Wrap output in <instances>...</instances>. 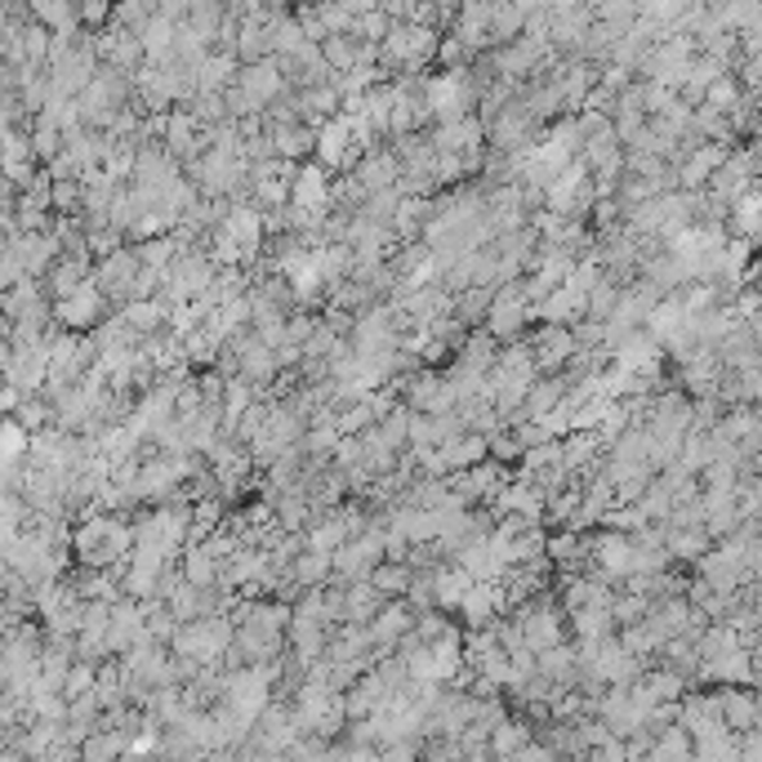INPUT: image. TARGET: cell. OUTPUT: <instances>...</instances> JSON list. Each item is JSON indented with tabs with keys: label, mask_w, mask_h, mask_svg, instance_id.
Masks as SVG:
<instances>
[{
	"label": "cell",
	"mask_w": 762,
	"mask_h": 762,
	"mask_svg": "<svg viewBox=\"0 0 762 762\" xmlns=\"http://www.w3.org/2000/svg\"><path fill=\"white\" fill-rule=\"evenodd\" d=\"M130 549H134V535H130V518H117V513H90L72 527V562L77 571H112V567H126L130 562Z\"/></svg>",
	"instance_id": "obj_1"
},
{
	"label": "cell",
	"mask_w": 762,
	"mask_h": 762,
	"mask_svg": "<svg viewBox=\"0 0 762 762\" xmlns=\"http://www.w3.org/2000/svg\"><path fill=\"white\" fill-rule=\"evenodd\" d=\"M228 646H232V620L228 615H205V620L179 624V633L170 638V655L192 660L201 669H219Z\"/></svg>",
	"instance_id": "obj_2"
},
{
	"label": "cell",
	"mask_w": 762,
	"mask_h": 762,
	"mask_svg": "<svg viewBox=\"0 0 762 762\" xmlns=\"http://www.w3.org/2000/svg\"><path fill=\"white\" fill-rule=\"evenodd\" d=\"M527 321H531V303L522 299V277L509 281V285H495L482 330L504 348V343H518V339L527 334Z\"/></svg>",
	"instance_id": "obj_3"
},
{
	"label": "cell",
	"mask_w": 762,
	"mask_h": 762,
	"mask_svg": "<svg viewBox=\"0 0 762 762\" xmlns=\"http://www.w3.org/2000/svg\"><path fill=\"white\" fill-rule=\"evenodd\" d=\"M379 562H384V527H370V531L352 535V540L330 558V580H334V584H357V580H365Z\"/></svg>",
	"instance_id": "obj_4"
},
{
	"label": "cell",
	"mask_w": 762,
	"mask_h": 762,
	"mask_svg": "<svg viewBox=\"0 0 762 762\" xmlns=\"http://www.w3.org/2000/svg\"><path fill=\"white\" fill-rule=\"evenodd\" d=\"M134 277H139V259H134V250H130V245H121L117 254H108V259H99V263H94L90 285L103 294V303H108L112 312H121V308L130 303Z\"/></svg>",
	"instance_id": "obj_5"
},
{
	"label": "cell",
	"mask_w": 762,
	"mask_h": 762,
	"mask_svg": "<svg viewBox=\"0 0 762 762\" xmlns=\"http://www.w3.org/2000/svg\"><path fill=\"white\" fill-rule=\"evenodd\" d=\"M108 317H112V308L103 303V294H99L90 281H86L77 294H68V299L54 303V321H59V330H68V334H94Z\"/></svg>",
	"instance_id": "obj_6"
},
{
	"label": "cell",
	"mask_w": 762,
	"mask_h": 762,
	"mask_svg": "<svg viewBox=\"0 0 762 762\" xmlns=\"http://www.w3.org/2000/svg\"><path fill=\"white\" fill-rule=\"evenodd\" d=\"M522 343H527V352L535 361V374H562L571 365V357H575V339H571L567 325H535V330L522 334Z\"/></svg>",
	"instance_id": "obj_7"
},
{
	"label": "cell",
	"mask_w": 762,
	"mask_h": 762,
	"mask_svg": "<svg viewBox=\"0 0 762 762\" xmlns=\"http://www.w3.org/2000/svg\"><path fill=\"white\" fill-rule=\"evenodd\" d=\"M709 700H713L718 722H722L731 735L758 731V695H753V686H713Z\"/></svg>",
	"instance_id": "obj_8"
},
{
	"label": "cell",
	"mask_w": 762,
	"mask_h": 762,
	"mask_svg": "<svg viewBox=\"0 0 762 762\" xmlns=\"http://www.w3.org/2000/svg\"><path fill=\"white\" fill-rule=\"evenodd\" d=\"M695 580H700L709 593H735L740 584H749L744 571H740V558H735V549H731L726 540L713 544V549L695 562Z\"/></svg>",
	"instance_id": "obj_9"
},
{
	"label": "cell",
	"mask_w": 762,
	"mask_h": 762,
	"mask_svg": "<svg viewBox=\"0 0 762 762\" xmlns=\"http://www.w3.org/2000/svg\"><path fill=\"white\" fill-rule=\"evenodd\" d=\"M429 143L438 157H464V152H482L487 148V130L478 117H460V121H447V126H433L429 130Z\"/></svg>",
	"instance_id": "obj_10"
},
{
	"label": "cell",
	"mask_w": 762,
	"mask_h": 762,
	"mask_svg": "<svg viewBox=\"0 0 762 762\" xmlns=\"http://www.w3.org/2000/svg\"><path fill=\"white\" fill-rule=\"evenodd\" d=\"M148 642V629H143V602H112V615H108V655H126L130 646Z\"/></svg>",
	"instance_id": "obj_11"
},
{
	"label": "cell",
	"mask_w": 762,
	"mask_h": 762,
	"mask_svg": "<svg viewBox=\"0 0 762 762\" xmlns=\"http://www.w3.org/2000/svg\"><path fill=\"white\" fill-rule=\"evenodd\" d=\"M460 624H464V633H478V629H491L495 620H500V611H504V593H500V584H469V593L460 598Z\"/></svg>",
	"instance_id": "obj_12"
},
{
	"label": "cell",
	"mask_w": 762,
	"mask_h": 762,
	"mask_svg": "<svg viewBox=\"0 0 762 762\" xmlns=\"http://www.w3.org/2000/svg\"><path fill=\"white\" fill-rule=\"evenodd\" d=\"M398 174H402V166H398V157L389 152V148H379V152H365L352 170H348V179L365 192V197H374V192H389V188H398Z\"/></svg>",
	"instance_id": "obj_13"
},
{
	"label": "cell",
	"mask_w": 762,
	"mask_h": 762,
	"mask_svg": "<svg viewBox=\"0 0 762 762\" xmlns=\"http://www.w3.org/2000/svg\"><path fill=\"white\" fill-rule=\"evenodd\" d=\"M290 205L312 210V214H330V174L321 166H299L290 179Z\"/></svg>",
	"instance_id": "obj_14"
},
{
	"label": "cell",
	"mask_w": 762,
	"mask_h": 762,
	"mask_svg": "<svg viewBox=\"0 0 762 762\" xmlns=\"http://www.w3.org/2000/svg\"><path fill=\"white\" fill-rule=\"evenodd\" d=\"M90 272H94V259H86V254H63L50 272H46V299L50 303H59V299H68V294H77L86 281H90Z\"/></svg>",
	"instance_id": "obj_15"
},
{
	"label": "cell",
	"mask_w": 762,
	"mask_h": 762,
	"mask_svg": "<svg viewBox=\"0 0 762 762\" xmlns=\"http://www.w3.org/2000/svg\"><path fill=\"white\" fill-rule=\"evenodd\" d=\"M268 139H272V157L277 161H290V166H308L312 161L317 130H308L303 121H294V126H268Z\"/></svg>",
	"instance_id": "obj_16"
},
{
	"label": "cell",
	"mask_w": 762,
	"mask_h": 762,
	"mask_svg": "<svg viewBox=\"0 0 762 762\" xmlns=\"http://www.w3.org/2000/svg\"><path fill=\"white\" fill-rule=\"evenodd\" d=\"M531 740H535L531 722H527V718H509V713H504V718L491 726V735H487V753H491L495 762H513Z\"/></svg>",
	"instance_id": "obj_17"
},
{
	"label": "cell",
	"mask_w": 762,
	"mask_h": 762,
	"mask_svg": "<svg viewBox=\"0 0 762 762\" xmlns=\"http://www.w3.org/2000/svg\"><path fill=\"white\" fill-rule=\"evenodd\" d=\"M495 357H500V343H495L487 330H469V334H464V343L455 348V370L487 379V374H491V365H495Z\"/></svg>",
	"instance_id": "obj_18"
},
{
	"label": "cell",
	"mask_w": 762,
	"mask_h": 762,
	"mask_svg": "<svg viewBox=\"0 0 762 762\" xmlns=\"http://www.w3.org/2000/svg\"><path fill=\"white\" fill-rule=\"evenodd\" d=\"M121 321H126V330H130L134 339L161 334V330H166V321H170V303H161V299H139V303H126V308H121Z\"/></svg>",
	"instance_id": "obj_19"
},
{
	"label": "cell",
	"mask_w": 762,
	"mask_h": 762,
	"mask_svg": "<svg viewBox=\"0 0 762 762\" xmlns=\"http://www.w3.org/2000/svg\"><path fill=\"white\" fill-rule=\"evenodd\" d=\"M379 606H384V598H379L370 589V580H357V584H343V624H370L379 615Z\"/></svg>",
	"instance_id": "obj_20"
},
{
	"label": "cell",
	"mask_w": 762,
	"mask_h": 762,
	"mask_svg": "<svg viewBox=\"0 0 762 762\" xmlns=\"http://www.w3.org/2000/svg\"><path fill=\"white\" fill-rule=\"evenodd\" d=\"M223 19H228V6H214V0H192L183 28H188L205 50H210V46H214V37H219V28H223Z\"/></svg>",
	"instance_id": "obj_21"
},
{
	"label": "cell",
	"mask_w": 762,
	"mask_h": 762,
	"mask_svg": "<svg viewBox=\"0 0 762 762\" xmlns=\"http://www.w3.org/2000/svg\"><path fill=\"white\" fill-rule=\"evenodd\" d=\"M365 580H370V589L384 598V602H402L407 589H411V580H415V571H411L407 562H379Z\"/></svg>",
	"instance_id": "obj_22"
},
{
	"label": "cell",
	"mask_w": 762,
	"mask_h": 762,
	"mask_svg": "<svg viewBox=\"0 0 762 762\" xmlns=\"http://www.w3.org/2000/svg\"><path fill=\"white\" fill-rule=\"evenodd\" d=\"M487 32H491V50L513 46V41L527 32V6H491Z\"/></svg>",
	"instance_id": "obj_23"
},
{
	"label": "cell",
	"mask_w": 762,
	"mask_h": 762,
	"mask_svg": "<svg viewBox=\"0 0 762 762\" xmlns=\"http://www.w3.org/2000/svg\"><path fill=\"white\" fill-rule=\"evenodd\" d=\"M232 59H237V68H250V63L272 59V54H268V23H241V19H237Z\"/></svg>",
	"instance_id": "obj_24"
},
{
	"label": "cell",
	"mask_w": 762,
	"mask_h": 762,
	"mask_svg": "<svg viewBox=\"0 0 762 762\" xmlns=\"http://www.w3.org/2000/svg\"><path fill=\"white\" fill-rule=\"evenodd\" d=\"M237 59L228 54H205V63L197 68V94H223L237 86Z\"/></svg>",
	"instance_id": "obj_25"
},
{
	"label": "cell",
	"mask_w": 762,
	"mask_h": 762,
	"mask_svg": "<svg viewBox=\"0 0 762 762\" xmlns=\"http://www.w3.org/2000/svg\"><path fill=\"white\" fill-rule=\"evenodd\" d=\"M10 424H14L19 433H28V438H37V433L54 429V407H50V398H46V393H37V398H19V407H14Z\"/></svg>",
	"instance_id": "obj_26"
},
{
	"label": "cell",
	"mask_w": 762,
	"mask_h": 762,
	"mask_svg": "<svg viewBox=\"0 0 762 762\" xmlns=\"http://www.w3.org/2000/svg\"><path fill=\"white\" fill-rule=\"evenodd\" d=\"M179 571H183V584H192V589H214L219 584V562L201 544H183Z\"/></svg>",
	"instance_id": "obj_27"
},
{
	"label": "cell",
	"mask_w": 762,
	"mask_h": 762,
	"mask_svg": "<svg viewBox=\"0 0 762 762\" xmlns=\"http://www.w3.org/2000/svg\"><path fill=\"white\" fill-rule=\"evenodd\" d=\"M285 584H290L294 593L330 584V558H321V553H308V549H303V553L290 562V571H285Z\"/></svg>",
	"instance_id": "obj_28"
},
{
	"label": "cell",
	"mask_w": 762,
	"mask_h": 762,
	"mask_svg": "<svg viewBox=\"0 0 762 762\" xmlns=\"http://www.w3.org/2000/svg\"><path fill=\"white\" fill-rule=\"evenodd\" d=\"M429 580H433V598H438V611H442V615H447V611H455V606H460V598H464V593H469V584H473L455 562H442Z\"/></svg>",
	"instance_id": "obj_29"
},
{
	"label": "cell",
	"mask_w": 762,
	"mask_h": 762,
	"mask_svg": "<svg viewBox=\"0 0 762 762\" xmlns=\"http://www.w3.org/2000/svg\"><path fill=\"white\" fill-rule=\"evenodd\" d=\"M642 762H691V735H686L678 722L664 726V731H655Z\"/></svg>",
	"instance_id": "obj_30"
},
{
	"label": "cell",
	"mask_w": 762,
	"mask_h": 762,
	"mask_svg": "<svg viewBox=\"0 0 762 762\" xmlns=\"http://www.w3.org/2000/svg\"><path fill=\"white\" fill-rule=\"evenodd\" d=\"M28 19L41 23L50 37H63V32H81L77 28V6H63V0H41V6H28Z\"/></svg>",
	"instance_id": "obj_31"
},
{
	"label": "cell",
	"mask_w": 762,
	"mask_h": 762,
	"mask_svg": "<svg viewBox=\"0 0 762 762\" xmlns=\"http://www.w3.org/2000/svg\"><path fill=\"white\" fill-rule=\"evenodd\" d=\"M704 108H713V112H722V117H731L740 103H744V90L735 86V77L726 72V77H718L709 90H704V99H700Z\"/></svg>",
	"instance_id": "obj_32"
},
{
	"label": "cell",
	"mask_w": 762,
	"mask_h": 762,
	"mask_svg": "<svg viewBox=\"0 0 762 762\" xmlns=\"http://www.w3.org/2000/svg\"><path fill=\"white\" fill-rule=\"evenodd\" d=\"M143 629H148V642L170 646V638L179 633V620L166 611V602H143Z\"/></svg>",
	"instance_id": "obj_33"
},
{
	"label": "cell",
	"mask_w": 762,
	"mask_h": 762,
	"mask_svg": "<svg viewBox=\"0 0 762 762\" xmlns=\"http://www.w3.org/2000/svg\"><path fill=\"white\" fill-rule=\"evenodd\" d=\"M646 615H651V602L646 598H638V593H615L611 598V624H615V633L629 629V624H642Z\"/></svg>",
	"instance_id": "obj_34"
},
{
	"label": "cell",
	"mask_w": 762,
	"mask_h": 762,
	"mask_svg": "<svg viewBox=\"0 0 762 762\" xmlns=\"http://www.w3.org/2000/svg\"><path fill=\"white\" fill-rule=\"evenodd\" d=\"M59 157H63V134L41 126V121H32V161H37V170H46Z\"/></svg>",
	"instance_id": "obj_35"
},
{
	"label": "cell",
	"mask_w": 762,
	"mask_h": 762,
	"mask_svg": "<svg viewBox=\"0 0 762 762\" xmlns=\"http://www.w3.org/2000/svg\"><path fill=\"white\" fill-rule=\"evenodd\" d=\"M23 63L28 68H46L50 63V32L41 23H23Z\"/></svg>",
	"instance_id": "obj_36"
},
{
	"label": "cell",
	"mask_w": 762,
	"mask_h": 762,
	"mask_svg": "<svg viewBox=\"0 0 762 762\" xmlns=\"http://www.w3.org/2000/svg\"><path fill=\"white\" fill-rule=\"evenodd\" d=\"M94 673H99V664L72 660V669H68V682H63V700H81L86 691H94Z\"/></svg>",
	"instance_id": "obj_37"
},
{
	"label": "cell",
	"mask_w": 762,
	"mask_h": 762,
	"mask_svg": "<svg viewBox=\"0 0 762 762\" xmlns=\"http://www.w3.org/2000/svg\"><path fill=\"white\" fill-rule=\"evenodd\" d=\"M317 330V312H290L285 317V343H294V348H303V339Z\"/></svg>",
	"instance_id": "obj_38"
},
{
	"label": "cell",
	"mask_w": 762,
	"mask_h": 762,
	"mask_svg": "<svg viewBox=\"0 0 762 762\" xmlns=\"http://www.w3.org/2000/svg\"><path fill=\"white\" fill-rule=\"evenodd\" d=\"M379 762H420V740H398L379 749Z\"/></svg>",
	"instance_id": "obj_39"
},
{
	"label": "cell",
	"mask_w": 762,
	"mask_h": 762,
	"mask_svg": "<svg viewBox=\"0 0 762 762\" xmlns=\"http://www.w3.org/2000/svg\"><path fill=\"white\" fill-rule=\"evenodd\" d=\"M513 762H558V753H553L544 740H531V744H527V749H522Z\"/></svg>",
	"instance_id": "obj_40"
}]
</instances>
